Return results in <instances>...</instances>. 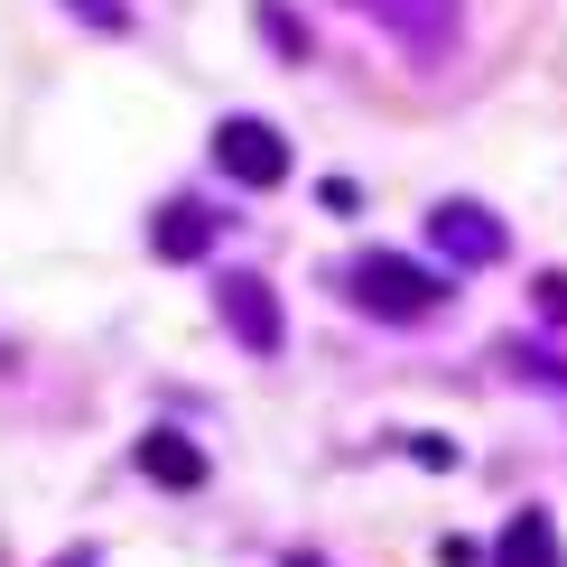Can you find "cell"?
I'll return each mask as SVG.
<instances>
[{
	"instance_id": "obj_1",
	"label": "cell",
	"mask_w": 567,
	"mask_h": 567,
	"mask_svg": "<svg viewBox=\"0 0 567 567\" xmlns=\"http://www.w3.org/2000/svg\"><path fill=\"white\" fill-rule=\"evenodd\" d=\"M344 298L363 307V317H382V326H429L446 298V270L429 261H410V251H353V270H344Z\"/></svg>"
},
{
	"instance_id": "obj_2",
	"label": "cell",
	"mask_w": 567,
	"mask_h": 567,
	"mask_svg": "<svg viewBox=\"0 0 567 567\" xmlns=\"http://www.w3.org/2000/svg\"><path fill=\"white\" fill-rule=\"evenodd\" d=\"M353 10H363L410 65H446L456 38H465V0H353Z\"/></svg>"
},
{
	"instance_id": "obj_3",
	"label": "cell",
	"mask_w": 567,
	"mask_h": 567,
	"mask_svg": "<svg viewBox=\"0 0 567 567\" xmlns=\"http://www.w3.org/2000/svg\"><path fill=\"white\" fill-rule=\"evenodd\" d=\"M215 168L233 186H289L298 150H289L279 122H261V112H224V122H215Z\"/></svg>"
},
{
	"instance_id": "obj_4",
	"label": "cell",
	"mask_w": 567,
	"mask_h": 567,
	"mask_svg": "<svg viewBox=\"0 0 567 567\" xmlns=\"http://www.w3.org/2000/svg\"><path fill=\"white\" fill-rule=\"evenodd\" d=\"M215 317L233 326V344H243V353H279V344H289L279 289H270L261 270H224V279H215Z\"/></svg>"
},
{
	"instance_id": "obj_5",
	"label": "cell",
	"mask_w": 567,
	"mask_h": 567,
	"mask_svg": "<svg viewBox=\"0 0 567 567\" xmlns=\"http://www.w3.org/2000/svg\"><path fill=\"white\" fill-rule=\"evenodd\" d=\"M429 243H437L456 270H484V261H503V251H512V224L484 215L475 196H446V205H429Z\"/></svg>"
},
{
	"instance_id": "obj_6",
	"label": "cell",
	"mask_w": 567,
	"mask_h": 567,
	"mask_svg": "<svg viewBox=\"0 0 567 567\" xmlns=\"http://www.w3.org/2000/svg\"><path fill=\"white\" fill-rule=\"evenodd\" d=\"M131 465H140L158 493H196V484H205V446L177 437V429H150V437L131 446Z\"/></svg>"
},
{
	"instance_id": "obj_7",
	"label": "cell",
	"mask_w": 567,
	"mask_h": 567,
	"mask_svg": "<svg viewBox=\"0 0 567 567\" xmlns=\"http://www.w3.org/2000/svg\"><path fill=\"white\" fill-rule=\"evenodd\" d=\"M215 233H224V215H215V205L177 196L168 215H158V233H150V243H158V261H205V251H215Z\"/></svg>"
},
{
	"instance_id": "obj_8",
	"label": "cell",
	"mask_w": 567,
	"mask_h": 567,
	"mask_svg": "<svg viewBox=\"0 0 567 567\" xmlns=\"http://www.w3.org/2000/svg\"><path fill=\"white\" fill-rule=\"evenodd\" d=\"M493 567H567L558 522H549V512H512L503 539H493Z\"/></svg>"
},
{
	"instance_id": "obj_9",
	"label": "cell",
	"mask_w": 567,
	"mask_h": 567,
	"mask_svg": "<svg viewBox=\"0 0 567 567\" xmlns=\"http://www.w3.org/2000/svg\"><path fill=\"white\" fill-rule=\"evenodd\" d=\"M261 38L279 47V56H307V29H298V10H279V0H261Z\"/></svg>"
},
{
	"instance_id": "obj_10",
	"label": "cell",
	"mask_w": 567,
	"mask_h": 567,
	"mask_svg": "<svg viewBox=\"0 0 567 567\" xmlns=\"http://www.w3.org/2000/svg\"><path fill=\"white\" fill-rule=\"evenodd\" d=\"M539 326H567V270H539Z\"/></svg>"
},
{
	"instance_id": "obj_11",
	"label": "cell",
	"mask_w": 567,
	"mask_h": 567,
	"mask_svg": "<svg viewBox=\"0 0 567 567\" xmlns=\"http://www.w3.org/2000/svg\"><path fill=\"white\" fill-rule=\"evenodd\" d=\"M410 465H429V475H446V465H456V437H437V429H429V437H410Z\"/></svg>"
},
{
	"instance_id": "obj_12",
	"label": "cell",
	"mask_w": 567,
	"mask_h": 567,
	"mask_svg": "<svg viewBox=\"0 0 567 567\" xmlns=\"http://www.w3.org/2000/svg\"><path fill=\"white\" fill-rule=\"evenodd\" d=\"M65 10H75L84 29H131V10H122V0H65Z\"/></svg>"
},
{
	"instance_id": "obj_13",
	"label": "cell",
	"mask_w": 567,
	"mask_h": 567,
	"mask_svg": "<svg viewBox=\"0 0 567 567\" xmlns=\"http://www.w3.org/2000/svg\"><path fill=\"white\" fill-rule=\"evenodd\" d=\"M317 205H326V215H353V205H363V186H353V177H326Z\"/></svg>"
},
{
	"instance_id": "obj_14",
	"label": "cell",
	"mask_w": 567,
	"mask_h": 567,
	"mask_svg": "<svg viewBox=\"0 0 567 567\" xmlns=\"http://www.w3.org/2000/svg\"><path fill=\"white\" fill-rule=\"evenodd\" d=\"M47 567H103V549H84V539H75V549H56Z\"/></svg>"
},
{
	"instance_id": "obj_15",
	"label": "cell",
	"mask_w": 567,
	"mask_h": 567,
	"mask_svg": "<svg viewBox=\"0 0 567 567\" xmlns=\"http://www.w3.org/2000/svg\"><path fill=\"white\" fill-rule=\"evenodd\" d=\"M279 567H326V558H317V549H289V558H279Z\"/></svg>"
}]
</instances>
